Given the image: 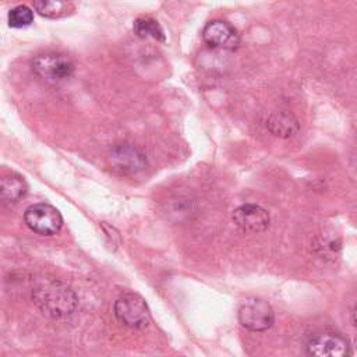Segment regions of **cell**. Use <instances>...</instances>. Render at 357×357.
<instances>
[{
  "label": "cell",
  "mask_w": 357,
  "mask_h": 357,
  "mask_svg": "<svg viewBox=\"0 0 357 357\" xmlns=\"http://www.w3.org/2000/svg\"><path fill=\"white\" fill-rule=\"evenodd\" d=\"M32 301L43 315L60 319L70 317L75 311L78 298L63 282L45 279L32 289Z\"/></svg>",
  "instance_id": "obj_1"
},
{
  "label": "cell",
  "mask_w": 357,
  "mask_h": 357,
  "mask_svg": "<svg viewBox=\"0 0 357 357\" xmlns=\"http://www.w3.org/2000/svg\"><path fill=\"white\" fill-rule=\"evenodd\" d=\"M114 315L119 322L131 329L146 328L151 322L148 304L137 293L121 294L114 303Z\"/></svg>",
  "instance_id": "obj_2"
},
{
  "label": "cell",
  "mask_w": 357,
  "mask_h": 357,
  "mask_svg": "<svg viewBox=\"0 0 357 357\" xmlns=\"http://www.w3.org/2000/svg\"><path fill=\"white\" fill-rule=\"evenodd\" d=\"M25 225L42 236H53L63 226V216L53 205L39 202L29 205L24 212Z\"/></svg>",
  "instance_id": "obj_3"
},
{
  "label": "cell",
  "mask_w": 357,
  "mask_h": 357,
  "mask_svg": "<svg viewBox=\"0 0 357 357\" xmlns=\"http://www.w3.org/2000/svg\"><path fill=\"white\" fill-rule=\"evenodd\" d=\"M238 322L251 332H265L272 328L275 314L269 303L262 298H245L238 308Z\"/></svg>",
  "instance_id": "obj_4"
},
{
  "label": "cell",
  "mask_w": 357,
  "mask_h": 357,
  "mask_svg": "<svg viewBox=\"0 0 357 357\" xmlns=\"http://www.w3.org/2000/svg\"><path fill=\"white\" fill-rule=\"evenodd\" d=\"M32 71L45 81L56 82L73 75L74 63L68 56L61 53H43L32 60Z\"/></svg>",
  "instance_id": "obj_5"
},
{
  "label": "cell",
  "mask_w": 357,
  "mask_h": 357,
  "mask_svg": "<svg viewBox=\"0 0 357 357\" xmlns=\"http://www.w3.org/2000/svg\"><path fill=\"white\" fill-rule=\"evenodd\" d=\"M307 353L318 357H346L351 351L349 342L342 335L324 332L310 339L307 343Z\"/></svg>",
  "instance_id": "obj_6"
},
{
  "label": "cell",
  "mask_w": 357,
  "mask_h": 357,
  "mask_svg": "<svg viewBox=\"0 0 357 357\" xmlns=\"http://www.w3.org/2000/svg\"><path fill=\"white\" fill-rule=\"evenodd\" d=\"M231 219L241 231L251 234L265 231L271 223L268 211L255 204H244L236 208Z\"/></svg>",
  "instance_id": "obj_7"
},
{
  "label": "cell",
  "mask_w": 357,
  "mask_h": 357,
  "mask_svg": "<svg viewBox=\"0 0 357 357\" xmlns=\"http://www.w3.org/2000/svg\"><path fill=\"white\" fill-rule=\"evenodd\" d=\"M202 39L211 47L229 50H234L240 45V35L237 29L231 24L220 20L211 21L205 25L202 31Z\"/></svg>",
  "instance_id": "obj_8"
},
{
  "label": "cell",
  "mask_w": 357,
  "mask_h": 357,
  "mask_svg": "<svg viewBox=\"0 0 357 357\" xmlns=\"http://www.w3.org/2000/svg\"><path fill=\"white\" fill-rule=\"evenodd\" d=\"M110 159L114 169L120 170L121 173H135L144 169L145 165L142 155L128 144L116 146L112 152Z\"/></svg>",
  "instance_id": "obj_9"
},
{
  "label": "cell",
  "mask_w": 357,
  "mask_h": 357,
  "mask_svg": "<svg viewBox=\"0 0 357 357\" xmlns=\"http://www.w3.org/2000/svg\"><path fill=\"white\" fill-rule=\"evenodd\" d=\"M28 192V184L20 174L11 173L1 178L0 197L4 204H17Z\"/></svg>",
  "instance_id": "obj_10"
},
{
  "label": "cell",
  "mask_w": 357,
  "mask_h": 357,
  "mask_svg": "<svg viewBox=\"0 0 357 357\" xmlns=\"http://www.w3.org/2000/svg\"><path fill=\"white\" fill-rule=\"evenodd\" d=\"M134 33L141 38V39H155L159 42H165L166 36L165 32L162 29V26L159 25V22L151 17H139L134 21L132 25Z\"/></svg>",
  "instance_id": "obj_11"
},
{
  "label": "cell",
  "mask_w": 357,
  "mask_h": 357,
  "mask_svg": "<svg viewBox=\"0 0 357 357\" xmlns=\"http://www.w3.org/2000/svg\"><path fill=\"white\" fill-rule=\"evenodd\" d=\"M266 126L275 135L280 137H290L297 131V121L286 113H273Z\"/></svg>",
  "instance_id": "obj_12"
},
{
  "label": "cell",
  "mask_w": 357,
  "mask_h": 357,
  "mask_svg": "<svg viewBox=\"0 0 357 357\" xmlns=\"http://www.w3.org/2000/svg\"><path fill=\"white\" fill-rule=\"evenodd\" d=\"M33 8L46 18H57L64 14L66 3L63 0H33Z\"/></svg>",
  "instance_id": "obj_13"
},
{
  "label": "cell",
  "mask_w": 357,
  "mask_h": 357,
  "mask_svg": "<svg viewBox=\"0 0 357 357\" xmlns=\"http://www.w3.org/2000/svg\"><path fill=\"white\" fill-rule=\"evenodd\" d=\"M33 21V11L26 6H17L8 13V25L13 28H22L31 25Z\"/></svg>",
  "instance_id": "obj_14"
},
{
  "label": "cell",
  "mask_w": 357,
  "mask_h": 357,
  "mask_svg": "<svg viewBox=\"0 0 357 357\" xmlns=\"http://www.w3.org/2000/svg\"><path fill=\"white\" fill-rule=\"evenodd\" d=\"M353 322H354V325L357 326V305H356V308H354V311H353Z\"/></svg>",
  "instance_id": "obj_15"
}]
</instances>
